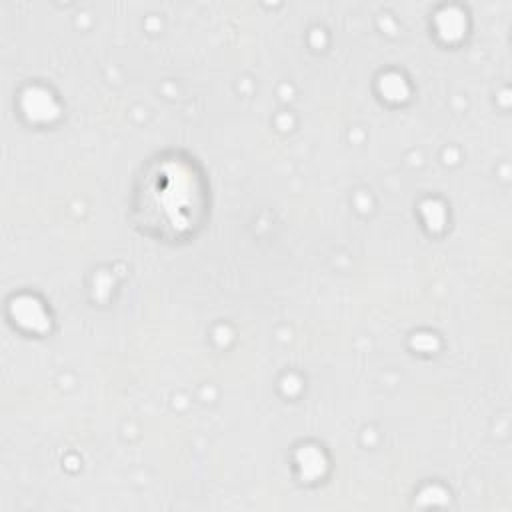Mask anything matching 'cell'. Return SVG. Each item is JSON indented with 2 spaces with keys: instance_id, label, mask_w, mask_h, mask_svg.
<instances>
[{
  "instance_id": "obj_1",
  "label": "cell",
  "mask_w": 512,
  "mask_h": 512,
  "mask_svg": "<svg viewBox=\"0 0 512 512\" xmlns=\"http://www.w3.org/2000/svg\"><path fill=\"white\" fill-rule=\"evenodd\" d=\"M208 180L186 152L168 150L148 158L132 188L136 226L158 240L194 238L208 218Z\"/></svg>"
}]
</instances>
